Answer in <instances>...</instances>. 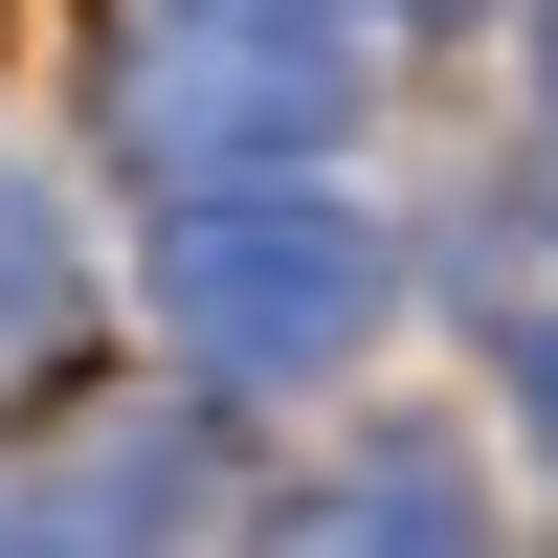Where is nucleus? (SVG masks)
<instances>
[{"label":"nucleus","instance_id":"f257e3e1","mask_svg":"<svg viewBox=\"0 0 558 558\" xmlns=\"http://www.w3.org/2000/svg\"><path fill=\"white\" fill-rule=\"evenodd\" d=\"M157 313L223 380H313V357L380 313V223L313 202V179H202V202L157 223Z\"/></svg>","mask_w":558,"mask_h":558},{"label":"nucleus","instance_id":"f03ea898","mask_svg":"<svg viewBox=\"0 0 558 558\" xmlns=\"http://www.w3.org/2000/svg\"><path fill=\"white\" fill-rule=\"evenodd\" d=\"M112 112L157 134V157L246 179V157H313V134L357 112V45H336V0H134Z\"/></svg>","mask_w":558,"mask_h":558},{"label":"nucleus","instance_id":"7ed1b4c3","mask_svg":"<svg viewBox=\"0 0 558 558\" xmlns=\"http://www.w3.org/2000/svg\"><path fill=\"white\" fill-rule=\"evenodd\" d=\"M202 514V425H89V447H45V470H0V536H179Z\"/></svg>","mask_w":558,"mask_h":558},{"label":"nucleus","instance_id":"20e7f679","mask_svg":"<svg viewBox=\"0 0 558 558\" xmlns=\"http://www.w3.org/2000/svg\"><path fill=\"white\" fill-rule=\"evenodd\" d=\"M45 336H68V223L0 179V357H45Z\"/></svg>","mask_w":558,"mask_h":558},{"label":"nucleus","instance_id":"39448f33","mask_svg":"<svg viewBox=\"0 0 558 558\" xmlns=\"http://www.w3.org/2000/svg\"><path fill=\"white\" fill-rule=\"evenodd\" d=\"M336 536H470V470H425V447H380V470L336 492Z\"/></svg>","mask_w":558,"mask_h":558},{"label":"nucleus","instance_id":"423d86ee","mask_svg":"<svg viewBox=\"0 0 558 558\" xmlns=\"http://www.w3.org/2000/svg\"><path fill=\"white\" fill-rule=\"evenodd\" d=\"M536 425H558V336H536Z\"/></svg>","mask_w":558,"mask_h":558}]
</instances>
